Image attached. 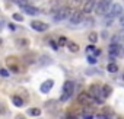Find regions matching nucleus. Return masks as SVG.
I'll return each instance as SVG.
<instances>
[{
    "label": "nucleus",
    "instance_id": "obj_19",
    "mask_svg": "<svg viewBox=\"0 0 124 119\" xmlns=\"http://www.w3.org/2000/svg\"><path fill=\"white\" fill-rule=\"evenodd\" d=\"M88 38H89V41H91L92 44H95V42L98 41V33H96V32H91Z\"/></svg>",
    "mask_w": 124,
    "mask_h": 119
},
{
    "label": "nucleus",
    "instance_id": "obj_8",
    "mask_svg": "<svg viewBox=\"0 0 124 119\" xmlns=\"http://www.w3.org/2000/svg\"><path fill=\"white\" fill-rule=\"evenodd\" d=\"M96 6V0H85L83 2V13H91Z\"/></svg>",
    "mask_w": 124,
    "mask_h": 119
},
{
    "label": "nucleus",
    "instance_id": "obj_4",
    "mask_svg": "<svg viewBox=\"0 0 124 119\" xmlns=\"http://www.w3.org/2000/svg\"><path fill=\"white\" fill-rule=\"evenodd\" d=\"M123 15V7L118 5V3H114V5H111V7H109V13H107L105 16H108V18H120Z\"/></svg>",
    "mask_w": 124,
    "mask_h": 119
},
{
    "label": "nucleus",
    "instance_id": "obj_7",
    "mask_svg": "<svg viewBox=\"0 0 124 119\" xmlns=\"http://www.w3.org/2000/svg\"><path fill=\"white\" fill-rule=\"evenodd\" d=\"M124 52V46L121 44H111L109 45V55H114V57H118Z\"/></svg>",
    "mask_w": 124,
    "mask_h": 119
},
{
    "label": "nucleus",
    "instance_id": "obj_15",
    "mask_svg": "<svg viewBox=\"0 0 124 119\" xmlns=\"http://www.w3.org/2000/svg\"><path fill=\"white\" fill-rule=\"evenodd\" d=\"M12 2H13L15 5H18L19 7H25V6H28V5H29L28 0H12Z\"/></svg>",
    "mask_w": 124,
    "mask_h": 119
},
{
    "label": "nucleus",
    "instance_id": "obj_9",
    "mask_svg": "<svg viewBox=\"0 0 124 119\" xmlns=\"http://www.w3.org/2000/svg\"><path fill=\"white\" fill-rule=\"evenodd\" d=\"M31 28H32V29H35V31H38V32H44V31H47V29H48V25H47V23H44V22L34 20V22H31Z\"/></svg>",
    "mask_w": 124,
    "mask_h": 119
},
{
    "label": "nucleus",
    "instance_id": "obj_12",
    "mask_svg": "<svg viewBox=\"0 0 124 119\" xmlns=\"http://www.w3.org/2000/svg\"><path fill=\"white\" fill-rule=\"evenodd\" d=\"M53 86H54V81H53V80H47V81L42 83V86H41V92H42V93H48L50 89H51Z\"/></svg>",
    "mask_w": 124,
    "mask_h": 119
},
{
    "label": "nucleus",
    "instance_id": "obj_26",
    "mask_svg": "<svg viewBox=\"0 0 124 119\" xmlns=\"http://www.w3.org/2000/svg\"><path fill=\"white\" fill-rule=\"evenodd\" d=\"M69 2H70V5H80L85 0H69Z\"/></svg>",
    "mask_w": 124,
    "mask_h": 119
},
{
    "label": "nucleus",
    "instance_id": "obj_17",
    "mask_svg": "<svg viewBox=\"0 0 124 119\" xmlns=\"http://www.w3.org/2000/svg\"><path fill=\"white\" fill-rule=\"evenodd\" d=\"M67 45H69V49H70L72 52H78V51H79V45H78V44H75V42H67Z\"/></svg>",
    "mask_w": 124,
    "mask_h": 119
},
{
    "label": "nucleus",
    "instance_id": "obj_25",
    "mask_svg": "<svg viewBox=\"0 0 124 119\" xmlns=\"http://www.w3.org/2000/svg\"><path fill=\"white\" fill-rule=\"evenodd\" d=\"M67 44V39L64 38V36H61L60 39H58V45H61V46H63V45H66Z\"/></svg>",
    "mask_w": 124,
    "mask_h": 119
},
{
    "label": "nucleus",
    "instance_id": "obj_24",
    "mask_svg": "<svg viewBox=\"0 0 124 119\" xmlns=\"http://www.w3.org/2000/svg\"><path fill=\"white\" fill-rule=\"evenodd\" d=\"M0 76H2V77H9V71L6 68H2V70H0Z\"/></svg>",
    "mask_w": 124,
    "mask_h": 119
},
{
    "label": "nucleus",
    "instance_id": "obj_6",
    "mask_svg": "<svg viewBox=\"0 0 124 119\" xmlns=\"http://www.w3.org/2000/svg\"><path fill=\"white\" fill-rule=\"evenodd\" d=\"M78 102L82 103V105H85V106H89L92 102H95V99H93L89 93H85V92H83V93H80V94L78 96Z\"/></svg>",
    "mask_w": 124,
    "mask_h": 119
},
{
    "label": "nucleus",
    "instance_id": "obj_2",
    "mask_svg": "<svg viewBox=\"0 0 124 119\" xmlns=\"http://www.w3.org/2000/svg\"><path fill=\"white\" fill-rule=\"evenodd\" d=\"M112 5V0H98L96 2V6H95V10H96V15L99 16H105L109 10Z\"/></svg>",
    "mask_w": 124,
    "mask_h": 119
},
{
    "label": "nucleus",
    "instance_id": "obj_31",
    "mask_svg": "<svg viewBox=\"0 0 124 119\" xmlns=\"http://www.w3.org/2000/svg\"><path fill=\"white\" fill-rule=\"evenodd\" d=\"M101 54V49H95V52H93V55L96 57V55H99Z\"/></svg>",
    "mask_w": 124,
    "mask_h": 119
},
{
    "label": "nucleus",
    "instance_id": "obj_10",
    "mask_svg": "<svg viewBox=\"0 0 124 119\" xmlns=\"http://www.w3.org/2000/svg\"><path fill=\"white\" fill-rule=\"evenodd\" d=\"M23 9V12L26 13V15H29V16H37V15H39L41 13V10L38 9V7H35V6H25V7H22Z\"/></svg>",
    "mask_w": 124,
    "mask_h": 119
},
{
    "label": "nucleus",
    "instance_id": "obj_5",
    "mask_svg": "<svg viewBox=\"0 0 124 119\" xmlns=\"http://www.w3.org/2000/svg\"><path fill=\"white\" fill-rule=\"evenodd\" d=\"M83 19H85V13L80 12V10H76V12H73V15L70 16L69 20H70L72 25H79V23L83 22Z\"/></svg>",
    "mask_w": 124,
    "mask_h": 119
},
{
    "label": "nucleus",
    "instance_id": "obj_27",
    "mask_svg": "<svg viewBox=\"0 0 124 119\" xmlns=\"http://www.w3.org/2000/svg\"><path fill=\"white\" fill-rule=\"evenodd\" d=\"M50 45H51L54 49H58V44H57V42H54V41H50Z\"/></svg>",
    "mask_w": 124,
    "mask_h": 119
},
{
    "label": "nucleus",
    "instance_id": "obj_16",
    "mask_svg": "<svg viewBox=\"0 0 124 119\" xmlns=\"http://www.w3.org/2000/svg\"><path fill=\"white\" fill-rule=\"evenodd\" d=\"M107 70H108L109 73H117V71H118V67H117L115 63H109L108 67H107Z\"/></svg>",
    "mask_w": 124,
    "mask_h": 119
},
{
    "label": "nucleus",
    "instance_id": "obj_11",
    "mask_svg": "<svg viewBox=\"0 0 124 119\" xmlns=\"http://www.w3.org/2000/svg\"><path fill=\"white\" fill-rule=\"evenodd\" d=\"M63 92L67 93L69 96H72V94L75 93V83H73V81H66L64 86H63Z\"/></svg>",
    "mask_w": 124,
    "mask_h": 119
},
{
    "label": "nucleus",
    "instance_id": "obj_14",
    "mask_svg": "<svg viewBox=\"0 0 124 119\" xmlns=\"http://www.w3.org/2000/svg\"><path fill=\"white\" fill-rule=\"evenodd\" d=\"M12 102H13V105L18 106V107H21V106L23 105V100H22L19 96H12Z\"/></svg>",
    "mask_w": 124,
    "mask_h": 119
},
{
    "label": "nucleus",
    "instance_id": "obj_3",
    "mask_svg": "<svg viewBox=\"0 0 124 119\" xmlns=\"http://www.w3.org/2000/svg\"><path fill=\"white\" fill-rule=\"evenodd\" d=\"M93 99H95V102L96 103H101L102 100H101V94H102V87L99 86V84H92L91 87H89V92H88Z\"/></svg>",
    "mask_w": 124,
    "mask_h": 119
},
{
    "label": "nucleus",
    "instance_id": "obj_30",
    "mask_svg": "<svg viewBox=\"0 0 124 119\" xmlns=\"http://www.w3.org/2000/svg\"><path fill=\"white\" fill-rule=\"evenodd\" d=\"M6 112V109H5V106L2 105V103H0V113H5Z\"/></svg>",
    "mask_w": 124,
    "mask_h": 119
},
{
    "label": "nucleus",
    "instance_id": "obj_20",
    "mask_svg": "<svg viewBox=\"0 0 124 119\" xmlns=\"http://www.w3.org/2000/svg\"><path fill=\"white\" fill-rule=\"evenodd\" d=\"M88 63L89 64H95L96 63V57L95 55H88Z\"/></svg>",
    "mask_w": 124,
    "mask_h": 119
},
{
    "label": "nucleus",
    "instance_id": "obj_22",
    "mask_svg": "<svg viewBox=\"0 0 124 119\" xmlns=\"http://www.w3.org/2000/svg\"><path fill=\"white\" fill-rule=\"evenodd\" d=\"M13 19H15V20H18V22H22V20H23V16H22V15H19V13H15V15H13Z\"/></svg>",
    "mask_w": 124,
    "mask_h": 119
},
{
    "label": "nucleus",
    "instance_id": "obj_29",
    "mask_svg": "<svg viewBox=\"0 0 124 119\" xmlns=\"http://www.w3.org/2000/svg\"><path fill=\"white\" fill-rule=\"evenodd\" d=\"M118 19H120V25H121V26L124 28V13H123V15H121V16H120Z\"/></svg>",
    "mask_w": 124,
    "mask_h": 119
},
{
    "label": "nucleus",
    "instance_id": "obj_21",
    "mask_svg": "<svg viewBox=\"0 0 124 119\" xmlns=\"http://www.w3.org/2000/svg\"><path fill=\"white\" fill-rule=\"evenodd\" d=\"M95 49H96V48H95L93 45H88V46H86V52H88V55H89V54H93Z\"/></svg>",
    "mask_w": 124,
    "mask_h": 119
},
{
    "label": "nucleus",
    "instance_id": "obj_13",
    "mask_svg": "<svg viewBox=\"0 0 124 119\" xmlns=\"http://www.w3.org/2000/svg\"><path fill=\"white\" fill-rule=\"evenodd\" d=\"M112 93V89L108 86V84H105V86H102V97H108L109 94Z\"/></svg>",
    "mask_w": 124,
    "mask_h": 119
},
{
    "label": "nucleus",
    "instance_id": "obj_28",
    "mask_svg": "<svg viewBox=\"0 0 124 119\" xmlns=\"http://www.w3.org/2000/svg\"><path fill=\"white\" fill-rule=\"evenodd\" d=\"M69 97H70V96H69L67 93H64V92H63V96H61V102H64V100H67Z\"/></svg>",
    "mask_w": 124,
    "mask_h": 119
},
{
    "label": "nucleus",
    "instance_id": "obj_1",
    "mask_svg": "<svg viewBox=\"0 0 124 119\" xmlns=\"http://www.w3.org/2000/svg\"><path fill=\"white\" fill-rule=\"evenodd\" d=\"M72 15H73V10L69 6H66V7H61V9H58L53 13V20L54 22H61V20L70 19Z\"/></svg>",
    "mask_w": 124,
    "mask_h": 119
},
{
    "label": "nucleus",
    "instance_id": "obj_23",
    "mask_svg": "<svg viewBox=\"0 0 124 119\" xmlns=\"http://www.w3.org/2000/svg\"><path fill=\"white\" fill-rule=\"evenodd\" d=\"M112 116L111 115H105V113H99L98 115V119H111Z\"/></svg>",
    "mask_w": 124,
    "mask_h": 119
},
{
    "label": "nucleus",
    "instance_id": "obj_18",
    "mask_svg": "<svg viewBox=\"0 0 124 119\" xmlns=\"http://www.w3.org/2000/svg\"><path fill=\"white\" fill-rule=\"evenodd\" d=\"M28 113H29L31 116H39V115H41V110H39L38 107H32V109L28 110Z\"/></svg>",
    "mask_w": 124,
    "mask_h": 119
},
{
    "label": "nucleus",
    "instance_id": "obj_32",
    "mask_svg": "<svg viewBox=\"0 0 124 119\" xmlns=\"http://www.w3.org/2000/svg\"><path fill=\"white\" fill-rule=\"evenodd\" d=\"M0 45H2V39H0Z\"/></svg>",
    "mask_w": 124,
    "mask_h": 119
}]
</instances>
